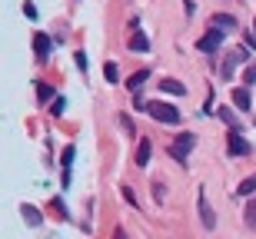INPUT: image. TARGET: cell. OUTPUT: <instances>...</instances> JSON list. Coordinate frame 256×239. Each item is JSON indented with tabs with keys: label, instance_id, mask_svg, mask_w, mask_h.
I'll use <instances>...</instances> for the list:
<instances>
[{
	"label": "cell",
	"instance_id": "1",
	"mask_svg": "<svg viewBox=\"0 0 256 239\" xmlns=\"http://www.w3.org/2000/svg\"><path fill=\"white\" fill-rule=\"evenodd\" d=\"M146 113H150L156 123H180V110H176L173 103H163V100L146 103Z\"/></svg>",
	"mask_w": 256,
	"mask_h": 239
},
{
	"label": "cell",
	"instance_id": "2",
	"mask_svg": "<svg viewBox=\"0 0 256 239\" xmlns=\"http://www.w3.org/2000/svg\"><path fill=\"white\" fill-rule=\"evenodd\" d=\"M196 146V136L193 133H180L176 140H173V146H170V153L176 156L180 163H186V156H190V150Z\"/></svg>",
	"mask_w": 256,
	"mask_h": 239
},
{
	"label": "cell",
	"instance_id": "3",
	"mask_svg": "<svg viewBox=\"0 0 256 239\" xmlns=\"http://www.w3.org/2000/svg\"><path fill=\"white\" fill-rule=\"evenodd\" d=\"M220 43H223V30H216V27H213V30H206V33L200 37V43H196V47L203 50V53H216V50H220Z\"/></svg>",
	"mask_w": 256,
	"mask_h": 239
},
{
	"label": "cell",
	"instance_id": "4",
	"mask_svg": "<svg viewBox=\"0 0 256 239\" xmlns=\"http://www.w3.org/2000/svg\"><path fill=\"white\" fill-rule=\"evenodd\" d=\"M246 57H250L246 50H233V53L226 57V63H223V80H233V70H236V67H240V63H243Z\"/></svg>",
	"mask_w": 256,
	"mask_h": 239
},
{
	"label": "cell",
	"instance_id": "5",
	"mask_svg": "<svg viewBox=\"0 0 256 239\" xmlns=\"http://www.w3.org/2000/svg\"><path fill=\"white\" fill-rule=\"evenodd\" d=\"M200 220H203V226H206V230H216V213L210 210L206 193H203V190H200Z\"/></svg>",
	"mask_w": 256,
	"mask_h": 239
},
{
	"label": "cell",
	"instance_id": "6",
	"mask_svg": "<svg viewBox=\"0 0 256 239\" xmlns=\"http://www.w3.org/2000/svg\"><path fill=\"white\" fill-rule=\"evenodd\" d=\"M230 153L233 156H246L250 153V143L240 136V130H230Z\"/></svg>",
	"mask_w": 256,
	"mask_h": 239
},
{
	"label": "cell",
	"instance_id": "7",
	"mask_svg": "<svg viewBox=\"0 0 256 239\" xmlns=\"http://www.w3.org/2000/svg\"><path fill=\"white\" fill-rule=\"evenodd\" d=\"M34 50H37V60H47L50 57V40H47V33H37V37H34Z\"/></svg>",
	"mask_w": 256,
	"mask_h": 239
},
{
	"label": "cell",
	"instance_id": "8",
	"mask_svg": "<svg viewBox=\"0 0 256 239\" xmlns=\"http://www.w3.org/2000/svg\"><path fill=\"white\" fill-rule=\"evenodd\" d=\"M210 27H223V30H233V27H236V20H233V17H230V13H213V20H210Z\"/></svg>",
	"mask_w": 256,
	"mask_h": 239
},
{
	"label": "cell",
	"instance_id": "9",
	"mask_svg": "<svg viewBox=\"0 0 256 239\" xmlns=\"http://www.w3.org/2000/svg\"><path fill=\"white\" fill-rule=\"evenodd\" d=\"M216 116H220V120H223V123L230 126V130H236V126H240L236 113H233V110H230V106H216Z\"/></svg>",
	"mask_w": 256,
	"mask_h": 239
},
{
	"label": "cell",
	"instance_id": "10",
	"mask_svg": "<svg viewBox=\"0 0 256 239\" xmlns=\"http://www.w3.org/2000/svg\"><path fill=\"white\" fill-rule=\"evenodd\" d=\"M150 153H153V146H150V140L143 136V140H140V150H136V166H146V163H150Z\"/></svg>",
	"mask_w": 256,
	"mask_h": 239
},
{
	"label": "cell",
	"instance_id": "11",
	"mask_svg": "<svg viewBox=\"0 0 256 239\" xmlns=\"http://www.w3.org/2000/svg\"><path fill=\"white\" fill-rule=\"evenodd\" d=\"M160 86L166 90V93H173V96H183V93H186V86H183L180 80H163Z\"/></svg>",
	"mask_w": 256,
	"mask_h": 239
},
{
	"label": "cell",
	"instance_id": "12",
	"mask_svg": "<svg viewBox=\"0 0 256 239\" xmlns=\"http://www.w3.org/2000/svg\"><path fill=\"white\" fill-rule=\"evenodd\" d=\"M146 77H150V70H140V73H133V77L126 80V86H130L133 93H136V90H140V86H143V80H146Z\"/></svg>",
	"mask_w": 256,
	"mask_h": 239
},
{
	"label": "cell",
	"instance_id": "13",
	"mask_svg": "<svg viewBox=\"0 0 256 239\" xmlns=\"http://www.w3.org/2000/svg\"><path fill=\"white\" fill-rule=\"evenodd\" d=\"M240 196H253V193H256V176H246V180H243V183H240Z\"/></svg>",
	"mask_w": 256,
	"mask_h": 239
},
{
	"label": "cell",
	"instance_id": "14",
	"mask_svg": "<svg viewBox=\"0 0 256 239\" xmlns=\"http://www.w3.org/2000/svg\"><path fill=\"white\" fill-rule=\"evenodd\" d=\"M130 47H133V50H150V40H146L140 30H136V33L130 37Z\"/></svg>",
	"mask_w": 256,
	"mask_h": 239
},
{
	"label": "cell",
	"instance_id": "15",
	"mask_svg": "<svg viewBox=\"0 0 256 239\" xmlns=\"http://www.w3.org/2000/svg\"><path fill=\"white\" fill-rule=\"evenodd\" d=\"M233 103H236L240 110H250V93L246 90H233Z\"/></svg>",
	"mask_w": 256,
	"mask_h": 239
},
{
	"label": "cell",
	"instance_id": "16",
	"mask_svg": "<svg viewBox=\"0 0 256 239\" xmlns=\"http://www.w3.org/2000/svg\"><path fill=\"white\" fill-rule=\"evenodd\" d=\"M24 220H27L30 226H40V220H44V216H40V210H34V206H24Z\"/></svg>",
	"mask_w": 256,
	"mask_h": 239
},
{
	"label": "cell",
	"instance_id": "17",
	"mask_svg": "<svg viewBox=\"0 0 256 239\" xmlns=\"http://www.w3.org/2000/svg\"><path fill=\"white\" fill-rule=\"evenodd\" d=\"M60 160H64V173H66L64 180H70V163H74V146H66V150H64V156H60Z\"/></svg>",
	"mask_w": 256,
	"mask_h": 239
},
{
	"label": "cell",
	"instance_id": "18",
	"mask_svg": "<svg viewBox=\"0 0 256 239\" xmlns=\"http://www.w3.org/2000/svg\"><path fill=\"white\" fill-rule=\"evenodd\" d=\"M104 77L110 80V83H116V80H120V70H116V63H106V67H104Z\"/></svg>",
	"mask_w": 256,
	"mask_h": 239
},
{
	"label": "cell",
	"instance_id": "19",
	"mask_svg": "<svg viewBox=\"0 0 256 239\" xmlns=\"http://www.w3.org/2000/svg\"><path fill=\"white\" fill-rule=\"evenodd\" d=\"M37 96L40 100H50V96H54V86L50 83H37Z\"/></svg>",
	"mask_w": 256,
	"mask_h": 239
},
{
	"label": "cell",
	"instance_id": "20",
	"mask_svg": "<svg viewBox=\"0 0 256 239\" xmlns=\"http://www.w3.org/2000/svg\"><path fill=\"white\" fill-rule=\"evenodd\" d=\"M163 196H166V186H163V183L156 180V183H153V200H156V203H163Z\"/></svg>",
	"mask_w": 256,
	"mask_h": 239
},
{
	"label": "cell",
	"instance_id": "21",
	"mask_svg": "<svg viewBox=\"0 0 256 239\" xmlns=\"http://www.w3.org/2000/svg\"><path fill=\"white\" fill-rule=\"evenodd\" d=\"M243 216H246V223H250V226L256 230V200H253V203L246 206V213H243Z\"/></svg>",
	"mask_w": 256,
	"mask_h": 239
},
{
	"label": "cell",
	"instance_id": "22",
	"mask_svg": "<svg viewBox=\"0 0 256 239\" xmlns=\"http://www.w3.org/2000/svg\"><path fill=\"white\" fill-rule=\"evenodd\" d=\"M120 126H124L130 136H136V130H133V120H130V116H120Z\"/></svg>",
	"mask_w": 256,
	"mask_h": 239
},
{
	"label": "cell",
	"instance_id": "23",
	"mask_svg": "<svg viewBox=\"0 0 256 239\" xmlns=\"http://www.w3.org/2000/svg\"><path fill=\"white\" fill-rule=\"evenodd\" d=\"M24 13H27L30 20H37V7H34V3H30V0H27V7H24Z\"/></svg>",
	"mask_w": 256,
	"mask_h": 239
},
{
	"label": "cell",
	"instance_id": "24",
	"mask_svg": "<svg viewBox=\"0 0 256 239\" xmlns=\"http://www.w3.org/2000/svg\"><path fill=\"white\" fill-rule=\"evenodd\" d=\"M124 200L130 203V206H136V196H133V193H130V186H124Z\"/></svg>",
	"mask_w": 256,
	"mask_h": 239
},
{
	"label": "cell",
	"instance_id": "25",
	"mask_svg": "<svg viewBox=\"0 0 256 239\" xmlns=\"http://www.w3.org/2000/svg\"><path fill=\"white\" fill-rule=\"evenodd\" d=\"M76 67H80V70H86V53H84V50L76 53Z\"/></svg>",
	"mask_w": 256,
	"mask_h": 239
},
{
	"label": "cell",
	"instance_id": "26",
	"mask_svg": "<svg viewBox=\"0 0 256 239\" xmlns=\"http://www.w3.org/2000/svg\"><path fill=\"white\" fill-rule=\"evenodd\" d=\"M253 80H256V63H253V67L246 70V83H253Z\"/></svg>",
	"mask_w": 256,
	"mask_h": 239
},
{
	"label": "cell",
	"instance_id": "27",
	"mask_svg": "<svg viewBox=\"0 0 256 239\" xmlns=\"http://www.w3.org/2000/svg\"><path fill=\"white\" fill-rule=\"evenodd\" d=\"M114 239H126V233H124V230H116V233H114Z\"/></svg>",
	"mask_w": 256,
	"mask_h": 239
}]
</instances>
